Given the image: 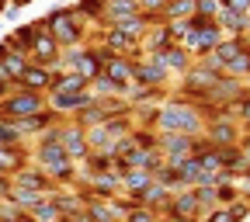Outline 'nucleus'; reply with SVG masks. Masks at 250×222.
<instances>
[{
    "label": "nucleus",
    "mask_w": 250,
    "mask_h": 222,
    "mask_svg": "<svg viewBox=\"0 0 250 222\" xmlns=\"http://www.w3.org/2000/svg\"><path fill=\"white\" fill-rule=\"evenodd\" d=\"M4 4H7V0H0V14H4Z\"/></svg>",
    "instance_id": "43"
},
{
    "label": "nucleus",
    "mask_w": 250,
    "mask_h": 222,
    "mask_svg": "<svg viewBox=\"0 0 250 222\" xmlns=\"http://www.w3.org/2000/svg\"><path fill=\"white\" fill-rule=\"evenodd\" d=\"M56 121H62V118H59L56 111H49V108H45V111H39V115H28V118H18V132H21L24 139H31V136L39 139V136H42V132L49 129V125H56Z\"/></svg>",
    "instance_id": "12"
},
{
    "label": "nucleus",
    "mask_w": 250,
    "mask_h": 222,
    "mask_svg": "<svg viewBox=\"0 0 250 222\" xmlns=\"http://www.w3.org/2000/svg\"><path fill=\"white\" fill-rule=\"evenodd\" d=\"M195 191V202H198V208H202V215L205 212H212L219 202H215V187H208V184H198V187H191Z\"/></svg>",
    "instance_id": "33"
},
{
    "label": "nucleus",
    "mask_w": 250,
    "mask_h": 222,
    "mask_svg": "<svg viewBox=\"0 0 250 222\" xmlns=\"http://www.w3.org/2000/svg\"><path fill=\"white\" fill-rule=\"evenodd\" d=\"M0 83H7V87H11V83H14V77H11V73H7V66H4V62H0Z\"/></svg>",
    "instance_id": "42"
},
{
    "label": "nucleus",
    "mask_w": 250,
    "mask_h": 222,
    "mask_svg": "<svg viewBox=\"0 0 250 222\" xmlns=\"http://www.w3.org/2000/svg\"><path fill=\"white\" fill-rule=\"evenodd\" d=\"M132 14H139V0H108L104 18H101V28H111V24L132 18Z\"/></svg>",
    "instance_id": "15"
},
{
    "label": "nucleus",
    "mask_w": 250,
    "mask_h": 222,
    "mask_svg": "<svg viewBox=\"0 0 250 222\" xmlns=\"http://www.w3.org/2000/svg\"><path fill=\"white\" fill-rule=\"evenodd\" d=\"M205 139L212 142V149L236 146L240 142V121L236 118H212V121H205Z\"/></svg>",
    "instance_id": "4"
},
{
    "label": "nucleus",
    "mask_w": 250,
    "mask_h": 222,
    "mask_svg": "<svg viewBox=\"0 0 250 222\" xmlns=\"http://www.w3.org/2000/svg\"><path fill=\"white\" fill-rule=\"evenodd\" d=\"M219 0H195V14L198 18H208V21H215V14H219Z\"/></svg>",
    "instance_id": "37"
},
{
    "label": "nucleus",
    "mask_w": 250,
    "mask_h": 222,
    "mask_svg": "<svg viewBox=\"0 0 250 222\" xmlns=\"http://www.w3.org/2000/svg\"><path fill=\"white\" fill-rule=\"evenodd\" d=\"M143 52H164L167 45H174V35H170V24L167 21H156L146 35H143Z\"/></svg>",
    "instance_id": "14"
},
{
    "label": "nucleus",
    "mask_w": 250,
    "mask_h": 222,
    "mask_svg": "<svg viewBox=\"0 0 250 222\" xmlns=\"http://www.w3.org/2000/svg\"><path fill=\"white\" fill-rule=\"evenodd\" d=\"M59 56H62V49H59V42L49 35V31H42V35L35 39V45L28 49V62H35V66H45V70L56 66Z\"/></svg>",
    "instance_id": "9"
},
{
    "label": "nucleus",
    "mask_w": 250,
    "mask_h": 222,
    "mask_svg": "<svg viewBox=\"0 0 250 222\" xmlns=\"http://www.w3.org/2000/svg\"><path fill=\"white\" fill-rule=\"evenodd\" d=\"M101 129L118 142V139H125V136H132V129H136V121H132V111L129 115H111V118H104L101 121Z\"/></svg>",
    "instance_id": "20"
},
{
    "label": "nucleus",
    "mask_w": 250,
    "mask_h": 222,
    "mask_svg": "<svg viewBox=\"0 0 250 222\" xmlns=\"http://www.w3.org/2000/svg\"><path fill=\"white\" fill-rule=\"evenodd\" d=\"M0 146H24V136L18 132V121L0 118Z\"/></svg>",
    "instance_id": "30"
},
{
    "label": "nucleus",
    "mask_w": 250,
    "mask_h": 222,
    "mask_svg": "<svg viewBox=\"0 0 250 222\" xmlns=\"http://www.w3.org/2000/svg\"><path fill=\"white\" fill-rule=\"evenodd\" d=\"M104 7H108V0H77V4H73V11H77L83 21H90V24H101Z\"/></svg>",
    "instance_id": "25"
},
{
    "label": "nucleus",
    "mask_w": 250,
    "mask_h": 222,
    "mask_svg": "<svg viewBox=\"0 0 250 222\" xmlns=\"http://www.w3.org/2000/svg\"><path fill=\"white\" fill-rule=\"evenodd\" d=\"M28 167V149L24 146H0V174H18Z\"/></svg>",
    "instance_id": "16"
},
{
    "label": "nucleus",
    "mask_w": 250,
    "mask_h": 222,
    "mask_svg": "<svg viewBox=\"0 0 250 222\" xmlns=\"http://www.w3.org/2000/svg\"><path fill=\"white\" fill-rule=\"evenodd\" d=\"M7 198H11L21 212H31L42 198H49V195H39V191H31V187H14V184H11V195H7Z\"/></svg>",
    "instance_id": "26"
},
{
    "label": "nucleus",
    "mask_w": 250,
    "mask_h": 222,
    "mask_svg": "<svg viewBox=\"0 0 250 222\" xmlns=\"http://www.w3.org/2000/svg\"><path fill=\"white\" fill-rule=\"evenodd\" d=\"M223 39H226V35L215 28V21H212L208 28L195 31V59H198V56H205V52H212V49H215L219 42H223Z\"/></svg>",
    "instance_id": "22"
},
{
    "label": "nucleus",
    "mask_w": 250,
    "mask_h": 222,
    "mask_svg": "<svg viewBox=\"0 0 250 222\" xmlns=\"http://www.w3.org/2000/svg\"><path fill=\"white\" fill-rule=\"evenodd\" d=\"M215 28L223 31V35H229V39H247V35H250L247 14H236V11H229V7H219V14H215Z\"/></svg>",
    "instance_id": "11"
},
{
    "label": "nucleus",
    "mask_w": 250,
    "mask_h": 222,
    "mask_svg": "<svg viewBox=\"0 0 250 222\" xmlns=\"http://www.w3.org/2000/svg\"><path fill=\"white\" fill-rule=\"evenodd\" d=\"M45 104H49V111H56L59 118H66V115H77V111H83L87 104H94V94H90V90H80V94H45Z\"/></svg>",
    "instance_id": "5"
},
{
    "label": "nucleus",
    "mask_w": 250,
    "mask_h": 222,
    "mask_svg": "<svg viewBox=\"0 0 250 222\" xmlns=\"http://www.w3.org/2000/svg\"><path fill=\"white\" fill-rule=\"evenodd\" d=\"M11 184L14 187H31V191H39V195H56L59 191L42 167H21L18 174H11Z\"/></svg>",
    "instance_id": "7"
},
{
    "label": "nucleus",
    "mask_w": 250,
    "mask_h": 222,
    "mask_svg": "<svg viewBox=\"0 0 250 222\" xmlns=\"http://www.w3.org/2000/svg\"><path fill=\"white\" fill-rule=\"evenodd\" d=\"M195 14V0H167V7L160 14V21H184Z\"/></svg>",
    "instance_id": "27"
},
{
    "label": "nucleus",
    "mask_w": 250,
    "mask_h": 222,
    "mask_svg": "<svg viewBox=\"0 0 250 222\" xmlns=\"http://www.w3.org/2000/svg\"><path fill=\"white\" fill-rule=\"evenodd\" d=\"M90 94H94V101H101V98H111V94H118V83L108 77V73H98L90 80Z\"/></svg>",
    "instance_id": "29"
},
{
    "label": "nucleus",
    "mask_w": 250,
    "mask_h": 222,
    "mask_svg": "<svg viewBox=\"0 0 250 222\" xmlns=\"http://www.w3.org/2000/svg\"><path fill=\"white\" fill-rule=\"evenodd\" d=\"M49 87H52V70L35 66V62H28L24 73L11 83V90H39V94H49Z\"/></svg>",
    "instance_id": "10"
},
{
    "label": "nucleus",
    "mask_w": 250,
    "mask_h": 222,
    "mask_svg": "<svg viewBox=\"0 0 250 222\" xmlns=\"http://www.w3.org/2000/svg\"><path fill=\"white\" fill-rule=\"evenodd\" d=\"M118 184H122V191L139 195L143 187H149V184H153V174H149V170H125V174L118 177Z\"/></svg>",
    "instance_id": "24"
},
{
    "label": "nucleus",
    "mask_w": 250,
    "mask_h": 222,
    "mask_svg": "<svg viewBox=\"0 0 250 222\" xmlns=\"http://www.w3.org/2000/svg\"><path fill=\"white\" fill-rule=\"evenodd\" d=\"M45 108H49L45 94H39V90H11L7 98L0 101V118L18 121V118H28V115H39Z\"/></svg>",
    "instance_id": "3"
},
{
    "label": "nucleus",
    "mask_w": 250,
    "mask_h": 222,
    "mask_svg": "<svg viewBox=\"0 0 250 222\" xmlns=\"http://www.w3.org/2000/svg\"><path fill=\"white\" fill-rule=\"evenodd\" d=\"M62 149H66V156L73 163H83L87 160V153H90V146H87V129H80L77 121H62Z\"/></svg>",
    "instance_id": "6"
},
{
    "label": "nucleus",
    "mask_w": 250,
    "mask_h": 222,
    "mask_svg": "<svg viewBox=\"0 0 250 222\" xmlns=\"http://www.w3.org/2000/svg\"><path fill=\"white\" fill-rule=\"evenodd\" d=\"M215 156H219V170H229L233 177L247 167V160H243L240 146H219V149H215Z\"/></svg>",
    "instance_id": "21"
},
{
    "label": "nucleus",
    "mask_w": 250,
    "mask_h": 222,
    "mask_svg": "<svg viewBox=\"0 0 250 222\" xmlns=\"http://www.w3.org/2000/svg\"><path fill=\"white\" fill-rule=\"evenodd\" d=\"M101 73H108V77L118 83V90H122L125 83H132V59H129V56H111V62H108Z\"/></svg>",
    "instance_id": "18"
},
{
    "label": "nucleus",
    "mask_w": 250,
    "mask_h": 222,
    "mask_svg": "<svg viewBox=\"0 0 250 222\" xmlns=\"http://www.w3.org/2000/svg\"><path fill=\"white\" fill-rule=\"evenodd\" d=\"M247 49H250V42H247V39H229V35H226L223 42L212 49V56L223 62V70H226V62H233V59H236L240 52H247Z\"/></svg>",
    "instance_id": "19"
},
{
    "label": "nucleus",
    "mask_w": 250,
    "mask_h": 222,
    "mask_svg": "<svg viewBox=\"0 0 250 222\" xmlns=\"http://www.w3.org/2000/svg\"><path fill=\"white\" fill-rule=\"evenodd\" d=\"M226 77H236V80H250V49L240 52L233 62H226Z\"/></svg>",
    "instance_id": "31"
},
{
    "label": "nucleus",
    "mask_w": 250,
    "mask_h": 222,
    "mask_svg": "<svg viewBox=\"0 0 250 222\" xmlns=\"http://www.w3.org/2000/svg\"><path fill=\"white\" fill-rule=\"evenodd\" d=\"M205 129V118L198 115L195 104L188 101H167L156 115V132H181V136H202Z\"/></svg>",
    "instance_id": "1"
},
{
    "label": "nucleus",
    "mask_w": 250,
    "mask_h": 222,
    "mask_svg": "<svg viewBox=\"0 0 250 222\" xmlns=\"http://www.w3.org/2000/svg\"><path fill=\"white\" fill-rule=\"evenodd\" d=\"M202 222H236V219H233V212H229L226 205H215L212 212L202 215Z\"/></svg>",
    "instance_id": "38"
},
{
    "label": "nucleus",
    "mask_w": 250,
    "mask_h": 222,
    "mask_svg": "<svg viewBox=\"0 0 250 222\" xmlns=\"http://www.w3.org/2000/svg\"><path fill=\"white\" fill-rule=\"evenodd\" d=\"M160 56H164V62H167V70H170V73H188V70H191V62H195V56H191V52H184V45H177V42L167 45Z\"/></svg>",
    "instance_id": "17"
},
{
    "label": "nucleus",
    "mask_w": 250,
    "mask_h": 222,
    "mask_svg": "<svg viewBox=\"0 0 250 222\" xmlns=\"http://www.w3.org/2000/svg\"><path fill=\"white\" fill-rule=\"evenodd\" d=\"M191 139H195V136L160 132V142H156V149H160L164 163H177V160H184V156H191Z\"/></svg>",
    "instance_id": "8"
},
{
    "label": "nucleus",
    "mask_w": 250,
    "mask_h": 222,
    "mask_svg": "<svg viewBox=\"0 0 250 222\" xmlns=\"http://www.w3.org/2000/svg\"><path fill=\"white\" fill-rule=\"evenodd\" d=\"M132 142H136L139 149H156L160 132H156V129H132Z\"/></svg>",
    "instance_id": "35"
},
{
    "label": "nucleus",
    "mask_w": 250,
    "mask_h": 222,
    "mask_svg": "<svg viewBox=\"0 0 250 222\" xmlns=\"http://www.w3.org/2000/svg\"><path fill=\"white\" fill-rule=\"evenodd\" d=\"M164 7H167V0H139V11H143V14H153L156 21H160Z\"/></svg>",
    "instance_id": "39"
},
{
    "label": "nucleus",
    "mask_w": 250,
    "mask_h": 222,
    "mask_svg": "<svg viewBox=\"0 0 250 222\" xmlns=\"http://www.w3.org/2000/svg\"><path fill=\"white\" fill-rule=\"evenodd\" d=\"M122 222H156V212L146 208V205H139V208H129V212H125Z\"/></svg>",
    "instance_id": "36"
},
{
    "label": "nucleus",
    "mask_w": 250,
    "mask_h": 222,
    "mask_svg": "<svg viewBox=\"0 0 250 222\" xmlns=\"http://www.w3.org/2000/svg\"><path fill=\"white\" fill-rule=\"evenodd\" d=\"M4 39H7V45H14V49H21V52L28 56V49L35 45V39H39V31H35V24L28 21V24H18L11 35H4Z\"/></svg>",
    "instance_id": "23"
},
{
    "label": "nucleus",
    "mask_w": 250,
    "mask_h": 222,
    "mask_svg": "<svg viewBox=\"0 0 250 222\" xmlns=\"http://www.w3.org/2000/svg\"><path fill=\"white\" fill-rule=\"evenodd\" d=\"M223 7H229V11H236V14H250V0H219Z\"/></svg>",
    "instance_id": "40"
},
{
    "label": "nucleus",
    "mask_w": 250,
    "mask_h": 222,
    "mask_svg": "<svg viewBox=\"0 0 250 222\" xmlns=\"http://www.w3.org/2000/svg\"><path fill=\"white\" fill-rule=\"evenodd\" d=\"M240 198V191H236V177L233 181H223V184H215V202L219 205H233Z\"/></svg>",
    "instance_id": "34"
},
{
    "label": "nucleus",
    "mask_w": 250,
    "mask_h": 222,
    "mask_svg": "<svg viewBox=\"0 0 250 222\" xmlns=\"http://www.w3.org/2000/svg\"><path fill=\"white\" fill-rule=\"evenodd\" d=\"M35 160L42 170H52V167H62V163H73L66 149H62V142H39L35 146Z\"/></svg>",
    "instance_id": "13"
},
{
    "label": "nucleus",
    "mask_w": 250,
    "mask_h": 222,
    "mask_svg": "<svg viewBox=\"0 0 250 222\" xmlns=\"http://www.w3.org/2000/svg\"><path fill=\"white\" fill-rule=\"evenodd\" d=\"M45 28L49 35L59 42V49H77L87 42V28H83V18L73 11V7H56L45 14Z\"/></svg>",
    "instance_id": "2"
},
{
    "label": "nucleus",
    "mask_w": 250,
    "mask_h": 222,
    "mask_svg": "<svg viewBox=\"0 0 250 222\" xmlns=\"http://www.w3.org/2000/svg\"><path fill=\"white\" fill-rule=\"evenodd\" d=\"M28 215L35 219V222H56V219H59V208H56V202H52V198H42V202L31 208Z\"/></svg>",
    "instance_id": "32"
},
{
    "label": "nucleus",
    "mask_w": 250,
    "mask_h": 222,
    "mask_svg": "<svg viewBox=\"0 0 250 222\" xmlns=\"http://www.w3.org/2000/svg\"><path fill=\"white\" fill-rule=\"evenodd\" d=\"M7 42V39H4ZM0 62H4V66H7V73L18 80L21 73H24V66H28V56L21 52V49H14V45H7V52H4V59H0Z\"/></svg>",
    "instance_id": "28"
},
{
    "label": "nucleus",
    "mask_w": 250,
    "mask_h": 222,
    "mask_svg": "<svg viewBox=\"0 0 250 222\" xmlns=\"http://www.w3.org/2000/svg\"><path fill=\"white\" fill-rule=\"evenodd\" d=\"M11 195V174H0V198Z\"/></svg>",
    "instance_id": "41"
}]
</instances>
